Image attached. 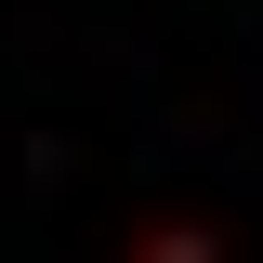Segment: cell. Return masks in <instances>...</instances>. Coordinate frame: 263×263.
Listing matches in <instances>:
<instances>
[{
	"instance_id": "6da1fadb",
	"label": "cell",
	"mask_w": 263,
	"mask_h": 263,
	"mask_svg": "<svg viewBox=\"0 0 263 263\" xmlns=\"http://www.w3.org/2000/svg\"><path fill=\"white\" fill-rule=\"evenodd\" d=\"M132 263H224V250H211L197 224H158V237H132Z\"/></svg>"
}]
</instances>
